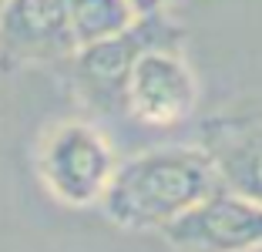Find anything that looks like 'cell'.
<instances>
[{"label": "cell", "instance_id": "cell-1", "mask_svg": "<svg viewBox=\"0 0 262 252\" xmlns=\"http://www.w3.org/2000/svg\"><path fill=\"white\" fill-rule=\"evenodd\" d=\"M219 172L205 148H158L118 161L101 208L115 225L162 232L168 222L219 188Z\"/></svg>", "mask_w": 262, "mask_h": 252}, {"label": "cell", "instance_id": "cell-2", "mask_svg": "<svg viewBox=\"0 0 262 252\" xmlns=\"http://www.w3.org/2000/svg\"><path fill=\"white\" fill-rule=\"evenodd\" d=\"M115 168L118 158L108 138L84 121H64L51 128L37 152V172L44 185L68 205L101 202Z\"/></svg>", "mask_w": 262, "mask_h": 252}, {"label": "cell", "instance_id": "cell-3", "mask_svg": "<svg viewBox=\"0 0 262 252\" xmlns=\"http://www.w3.org/2000/svg\"><path fill=\"white\" fill-rule=\"evenodd\" d=\"M175 34L178 31L162 14H145L121 34L81 44L71 57L81 94L108 115L124 111V88H128V74L138 61V54L155 44H175Z\"/></svg>", "mask_w": 262, "mask_h": 252}, {"label": "cell", "instance_id": "cell-4", "mask_svg": "<svg viewBox=\"0 0 262 252\" xmlns=\"http://www.w3.org/2000/svg\"><path fill=\"white\" fill-rule=\"evenodd\" d=\"M175 252H252L262 249V205L219 185L162 229Z\"/></svg>", "mask_w": 262, "mask_h": 252}, {"label": "cell", "instance_id": "cell-5", "mask_svg": "<svg viewBox=\"0 0 262 252\" xmlns=\"http://www.w3.org/2000/svg\"><path fill=\"white\" fill-rule=\"evenodd\" d=\"M202 148L225 188L262 205V101L242 98L202 121Z\"/></svg>", "mask_w": 262, "mask_h": 252}, {"label": "cell", "instance_id": "cell-6", "mask_svg": "<svg viewBox=\"0 0 262 252\" xmlns=\"http://www.w3.org/2000/svg\"><path fill=\"white\" fill-rule=\"evenodd\" d=\"M199 88L175 44H155L138 54L124 88V111L148 124H178L192 115Z\"/></svg>", "mask_w": 262, "mask_h": 252}, {"label": "cell", "instance_id": "cell-7", "mask_svg": "<svg viewBox=\"0 0 262 252\" xmlns=\"http://www.w3.org/2000/svg\"><path fill=\"white\" fill-rule=\"evenodd\" d=\"M77 34L68 0H4L0 51L14 61H71Z\"/></svg>", "mask_w": 262, "mask_h": 252}, {"label": "cell", "instance_id": "cell-8", "mask_svg": "<svg viewBox=\"0 0 262 252\" xmlns=\"http://www.w3.org/2000/svg\"><path fill=\"white\" fill-rule=\"evenodd\" d=\"M68 4H71L77 44H91V40L121 34L138 17L128 0H68Z\"/></svg>", "mask_w": 262, "mask_h": 252}, {"label": "cell", "instance_id": "cell-9", "mask_svg": "<svg viewBox=\"0 0 262 252\" xmlns=\"http://www.w3.org/2000/svg\"><path fill=\"white\" fill-rule=\"evenodd\" d=\"M131 4V10L138 17H145V14H162L168 4H175V0H128Z\"/></svg>", "mask_w": 262, "mask_h": 252}]
</instances>
